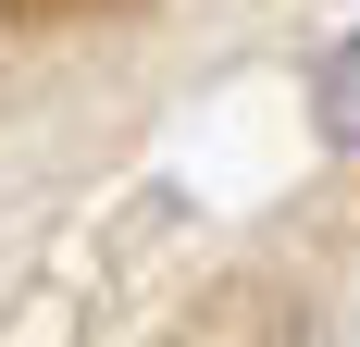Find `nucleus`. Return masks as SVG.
Wrapping results in <instances>:
<instances>
[{
    "instance_id": "1",
    "label": "nucleus",
    "mask_w": 360,
    "mask_h": 347,
    "mask_svg": "<svg viewBox=\"0 0 360 347\" xmlns=\"http://www.w3.org/2000/svg\"><path fill=\"white\" fill-rule=\"evenodd\" d=\"M311 124H323V149H360V25L323 50V74H311Z\"/></svg>"
}]
</instances>
